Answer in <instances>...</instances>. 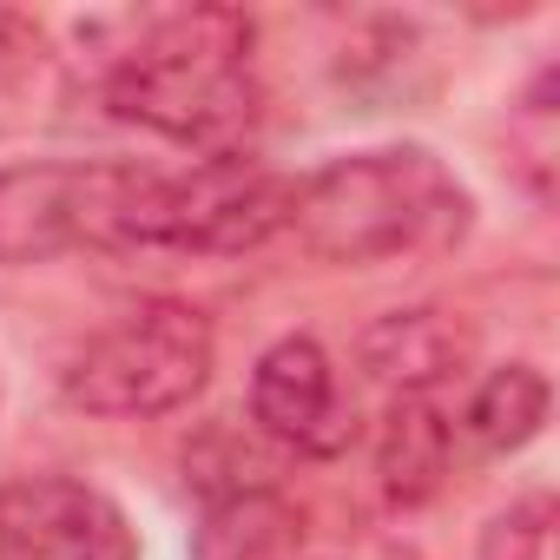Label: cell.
Segmentation results:
<instances>
[{
	"label": "cell",
	"mask_w": 560,
	"mask_h": 560,
	"mask_svg": "<svg viewBox=\"0 0 560 560\" xmlns=\"http://www.w3.org/2000/svg\"><path fill=\"white\" fill-rule=\"evenodd\" d=\"M257 27L237 8H185L159 14L106 73V106L126 126H145L198 159H237L257 132Z\"/></svg>",
	"instance_id": "obj_1"
},
{
	"label": "cell",
	"mask_w": 560,
	"mask_h": 560,
	"mask_svg": "<svg viewBox=\"0 0 560 560\" xmlns=\"http://www.w3.org/2000/svg\"><path fill=\"white\" fill-rule=\"evenodd\" d=\"M284 224L324 264H402L455 250L475 224V198L435 152L383 145L298 178Z\"/></svg>",
	"instance_id": "obj_2"
},
{
	"label": "cell",
	"mask_w": 560,
	"mask_h": 560,
	"mask_svg": "<svg viewBox=\"0 0 560 560\" xmlns=\"http://www.w3.org/2000/svg\"><path fill=\"white\" fill-rule=\"evenodd\" d=\"M211 324L178 298H145L67 357V402L106 422H145L185 409L211 376Z\"/></svg>",
	"instance_id": "obj_3"
},
{
	"label": "cell",
	"mask_w": 560,
	"mask_h": 560,
	"mask_svg": "<svg viewBox=\"0 0 560 560\" xmlns=\"http://www.w3.org/2000/svg\"><path fill=\"white\" fill-rule=\"evenodd\" d=\"M291 218V178L257 159H198L191 172H132L126 250H198L231 257L257 250Z\"/></svg>",
	"instance_id": "obj_4"
},
{
	"label": "cell",
	"mask_w": 560,
	"mask_h": 560,
	"mask_svg": "<svg viewBox=\"0 0 560 560\" xmlns=\"http://www.w3.org/2000/svg\"><path fill=\"white\" fill-rule=\"evenodd\" d=\"M139 165H8L0 172V264H40L80 244L126 250Z\"/></svg>",
	"instance_id": "obj_5"
},
{
	"label": "cell",
	"mask_w": 560,
	"mask_h": 560,
	"mask_svg": "<svg viewBox=\"0 0 560 560\" xmlns=\"http://www.w3.org/2000/svg\"><path fill=\"white\" fill-rule=\"evenodd\" d=\"M0 560H139V534L100 488L21 475L0 488Z\"/></svg>",
	"instance_id": "obj_6"
},
{
	"label": "cell",
	"mask_w": 560,
	"mask_h": 560,
	"mask_svg": "<svg viewBox=\"0 0 560 560\" xmlns=\"http://www.w3.org/2000/svg\"><path fill=\"white\" fill-rule=\"evenodd\" d=\"M250 422L298 455H343L357 422L337 383V363L317 337H284L257 357L250 376Z\"/></svg>",
	"instance_id": "obj_7"
},
{
	"label": "cell",
	"mask_w": 560,
	"mask_h": 560,
	"mask_svg": "<svg viewBox=\"0 0 560 560\" xmlns=\"http://www.w3.org/2000/svg\"><path fill=\"white\" fill-rule=\"evenodd\" d=\"M357 357H363V370H370L383 389H396V396H429L435 383H448V376L468 363V330L448 324L442 311H396V317H383V324L363 330Z\"/></svg>",
	"instance_id": "obj_8"
},
{
	"label": "cell",
	"mask_w": 560,
	"mask_h": 560,
	"mask_svg": "<svg viewBox=\"0 0 560 560\" xmlns=\"http://www.w3.org/2000/svg\"><path fill=\"white\" fill-rule=\"evenodd\" d=\"M304 514L277 494L270 481L257 488H224L205 494V521H198V560H291L304 540Z\"/></svg>",
	"instance_id": "obj_9"
},
{
	"label": "cell",
	"mask_w": 560,
	"mask_h": 560,
	"mask_svg": "<svg viewBox=\"0 0 560 560\" xmlns=\"http://www.w3.org/2000/svg\"><path fill=\"white\" fill-rule=\"evenodd\" d=\"M448 462H455V429H448V416H442L429 396H396L389 416H383V435H376L383 494L402 501V508H422V501L442 494Z\"/></svg>",
	"instance_id": "obj_10"
},
{
	"label": "cell",
	"mask_w": 560,
	"mask_h": 560,
	"mask_svg": "<svg viewBox=\"0 0 560 560\" xmlns=\"http://www.w3.org/2000/svg\"><path fill=\"white\" fill-rule=\"evenodd\" d=\"M540 422H547V376H540L534 363L494 370V376L468 396V416H462V429H468V442H475L481 455H514L521 442L540 435Z\"/></svg>",
	"instance_id": "obj_11"
},
{
	"label": "cell",
	"mask_w": 560,
	"mask_h": 560,
	"mask_svg": "<svg viewBox=\"0 0 560 560\" xmlns=\"http://www.w3.org/2000/svg\"><path fill=\"white\" fill-rule=\"evenodd\" d=\"M553 527H560L553 494H521L481 527V560H553Z\"/></svg>",
	"instance_id": "obj_12"
},
{
	"label": "cell",
	"mask_w": 560,
	"mask_h": 560,
	"mask_svg": "<svg viewBox=\"0 0 560 560\" xmlns=\"http://www.w3.org/2000/svg\"><path fill=\"white\" fill-rule=\"evenodd\" d=\"M291 560H422L409 540L376 534V527H343V534H304Z\"/></svg>",
	"instance_id": "obj_13"
}]
</instances>
